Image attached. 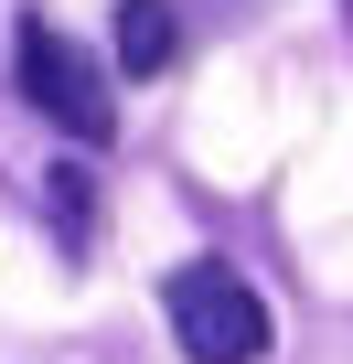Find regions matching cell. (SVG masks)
<instances>
[{
    "mask_svg": "<svg viewBox=\"0 0 353 364\" xmlns=\"http://www.w3.org/2000/svg\"><path fill=\"white\" fill-rule=\"evenodd\" d=\"M11 75H22V97H33L75 150H107V139H118V97H107L97 54H86L54 11H22V33H11Z\"/></svg>",
    "mask_w": 353,
    "mask_h": 364,
    "instance_id": "1",
    "label": "cell"
},
{
    "mask_svg": "<svg viewBox=\"0 0 353 364\" xmlns=\"http://www.w3.org/2000/svg\"><path fill=\"white\" fill-rule=\"evenodd\" d=\"M161 311H171V343H183L193 364H268V343H278L268 300L236 268H214V257H183V268H171L161 279Z\"/></svg>",
    "mask_w": 353,
    "mask_h": 364,
    "instance_id": "2",
    "label": "cell"
},
{
    "mask_svg": "<svg viewBox=\"0 0 353 364\" xmlns=\"http://www.w3.org/2000/svg\"><path fill=\"white\" fill-rule=\"evenodd\" d=\"M171 54H183V11H171V0H118V65L161 75Z\"/></svg>",
    "mask_w": 353,
    "mask_h": 364,
    "instance_id": "3",
    "label": "cell"
},
{
    "mask_svg": "<svg viewBox=\"0 0 353 364\" xmlns=\"http://www.w3.org/2000/svg\"><path fill=\"white\" fill-rule=\"evenodd\" d=\"M54 215H65V225L86 236V215H97V204H86V171H54Z\"/></svg>",
    "mask_w": 353,
    "mask_h": 364,
    "instance_id": "4",
    "label": "cell"
}]
</instances>
